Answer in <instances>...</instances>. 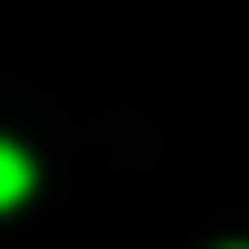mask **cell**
<instances>
[{"instance_id":"obj_1","label":"cell","mask_w":249,"mask_h":249,"mask_svg":"<svg viewBox=\"0 0 249 249\" xmlns=\"http://www.w3.org/2000/svg\"><path fill=\"white\" fill-rule=\"evenodd\" d=\"M23 195H31V156L16 140H0V210H16Z\"/></svg>"}]
</instances>
